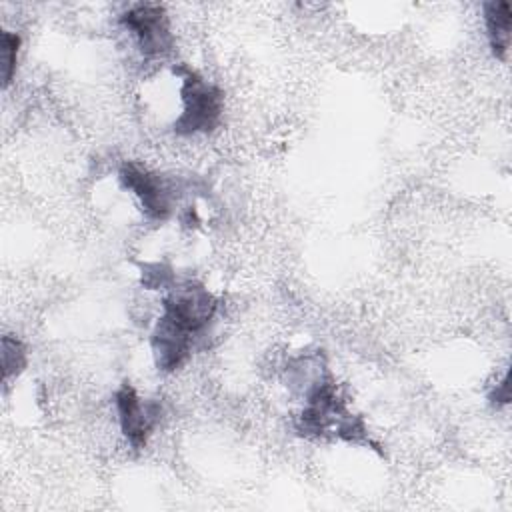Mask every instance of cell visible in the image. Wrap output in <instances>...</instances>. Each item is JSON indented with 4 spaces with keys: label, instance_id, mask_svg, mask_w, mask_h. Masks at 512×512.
<instances>
[{
    "label": "cell",
    "instance_id": "1",
    "mask_svg": "<svg viewBox=\"0 0 512 512\" xmlns=\"http://www.w3.org/2000/svg\"><path fill=\"white\" fill-rule=\"evenodd\" d=\"M174 72H178V76L182 78V84H180L182 110L176 116L172 130L178 136L206 134L214 130L224 110V96L220 88L214 86L212 82H206L202 76H198L194 70L186 66L174 68Z\"/></svg>",
    "mask_w": 512,
    "mask_h": 512
},
{
    "label": "cell",
    "instance_id": "2",
    "mask_svg": "<svg viewBox=\"0 0 512 512\" xmlns=\"http://www.w3.org/2000/svg\"><path fill=\"white\" fill-rule=\"evenodd\" d=\"M216 298L200 284H182L162 300V318L192 336L194 340L204 334L216 314Z\"/></svg>",
    "mask_w": 512,
    "mask_h": 512
},
{
    "label": "cell",
    "instance_id": "3",
    "mask_svg": "<svg viewBox=\"0 0 512 512\" xmlns=\"http://www.w3.org/2000/svg\"><path fill=\"white\" fill-rule=\"evenodd\" d=\"M118 178L126 190H130L136 200L140 202L142 212L156 222H162L170 216L174 204V186L160 174L136 164L126 162L122 164Z\"/></svg>",
    "mask_w": 512,
    "mask_h": 512
},
{
    "label": "cell",
    "instance_id": "4",
    "mask_svg": "<svg viewBox=\"0 0 512 512\" xmlns=\"http://www.w3.org/2000/svg\"><path fill=\"white\" fill-rule=\"evenodd\" d=\"M120 22L128 28L146 58H160L172 50V32L166 8L160 4H136L128 8Z\"/></svg>",
    "mask_w": 512,
    "mask_h": 512
},
{
    "label": "cell",
    "instance_id": "5",
    "mask_svg": "<svg viewBox=\"0 0 512 512\" xmlns=\"http://www.w3.org/2000/svg\"><path fill=\"white\" fill-rule=\"evenodd\" d=\"M118 424L132 448H144L148 436L160 422L162 408L154 400H142L130 384H122L114 394Z\"/></svg>",
    "mask_w": 512,
    "mask_h": 512
},
{
    "label": "cell",
    "instance_id": "6",
    "mask_svg": "<svg viewBox=\"0 0 512 512\" xmlns=\"http://www.w3.org/2000/svg\"><path fill=\"white\" fill-rule=\"evenodd\" d=\"M484 24H486V34H488L492 54L498 60H506L508 48H510V24H512L510 4L502 0L486 2Z\"/></svg>",
    "mask_w": 512,
    "mask_h": 512
},
{
    "label": "cell",
    "instance_id": "7",
    "mask_svg": "<svg viewBox=\"0 0 512 512\" xmlns=\"http://www.w3.org/2000/svg\"><path fill=\"white\" fill-rule=\"evenodd\" d=\"M26 366V346L16 336L2 338V378L8 382Z\"/></svg>",
    "mask_w": 512,
    "mask_h": 512
},
{
    "label": "cell",
    "instance_id": "8",
    "mask_svg": "<svg viewBox=\"0 0 512 512\" xmlns=\"http://www.w3.org/2000/svg\"><path fill=\"white\" fill-rule=\"evenodd\" d=\"M20 36L10 30H2V40H0V64H2V84L8 88L16 74V62H18V52H20Z\"/></svg>",
    "mask_w": 512,
    "mask_h": 512
},
{
    "label": "cell",
    "instance_id": "9",
    "mask_svg": "<svg viewBox=\"0 0 512 512\" xmlns=\"http://www.w3.org/2000/svg\"><path fill=\"white\" fill-rule=\"evenodd\" d=\"M490 402L492 404H508L510 402V384H508V376L502 378L500 384H496V388L490 394Z\"/></svg>",
    "mask_w": 512,
    "mask_h": 512
}]
</instances>
